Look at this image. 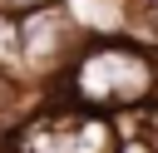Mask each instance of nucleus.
I'll use <instances>...</instances> for the list:
<instances>
[{"mask_svg":"<svg viewBox=\"0 0 158 153\" xmlns=\"http://www.w3.org/2000/svg\"><path fill=\"white\" fill-rule=\"evenodd\" d=\"M79 49H84V35H79V25L64 5H49V10L15 20V59H20L25 74H40L44 89H54L69 74Z\"/></svg>","mask_w":158,"mask_h":153,"instance_id":"7ed1b4c3","label":"nucleus"},{"mask_svg":"<svg viewBox=\"0 0 158 153\" xmlns=\"http://www.w3.org/2000/svg\"><path fill=\"white\" fill-rule=\"evenodd\" d=\"M138 10H148V15L158 20V0H138Z\"/></svg>","mask_w":158,"mask_h":153,"instance_id":"0eeeda50","label":"nucleus"},{"mask_svg":"<svg viewBox=\"0 0 158 153\" xmlns=\"http://www.w3.org/2000/svg\"><path fill=\"white\" fill-rule=\"evenodd\" d=\"M49 5H64V0H0V15L20 20V15H35V10H49Z\"/></svg>","mask_w":158,"mask_h":153,"instance_id":"423d86ee","label":"nucleus"},{"mask_svg":"<svg viewBox=\"0 0 158 153\" xmlns=\"http://www.w3.org/2000/svg\"><path fill=\"white\" fill-rule=\"evenodd\" d=\"M0 153H10V143H5V133H0Z\"/></svg>","mask_w":158,"mask_h":153,"instance_id":"6e6552de","label":"nucleus"},{"mask_svg":"<svg viewBox=\"0 0 158 153\" xmlns=\"http://www.w3.org/2000/svg\"><path fill=\"white\" fill-rule=\"evenodd\" d=\"M35 99H40V94L20 79V69H10V64L0 59V128H15V123L30 114Z\"/></svg>","mask_w":158,"mask_h":153,"instance_id":"39448f33","label":"nucleus"},{"mask_svg":"<svg viewBox=\"0 0 158 153\" xmlns=\"http://www.w3.org/2000/svg\"><path fill=\"white\" fill-rule=\"evenodd\" d=\"M49 94L79 109H94V114H143L148 104H158V49L128 35L84 39L69 74Z\"/></svg>","mask_w":158,"mask_h":153,"instance_id":"f257e3e1","label":"nucleus"},{"mask_svg":"<svg viewBox=\"0 0 158 153\" xmlns=\"http://www.w3.org/2000/svg\"><path fill=\"white\" fill-rule=\"evenodd\" d=\"M64 10L74 15L84 39H109V35H128L133 0H64Z\"/></svg>","mask_w":158,"mask_h":153,"instance_id":"20e7f679","label":"nucleus"},{"mask_svg":"<svg viewBox=\"0 0 158 153\" xmlns=\"http://www.w3.org/2000/svg\"><path fill=\"white\" fill-rule=\"evenodd\" d=\"M5 143L10 153H118L123 128L114 114H94L54 94V109L25 114L15 128H5Z\"/></svg>","mask_w":158,"mask_h":153,"instance_id":"f03ea898","label":"nucleus"}]
</instances>
